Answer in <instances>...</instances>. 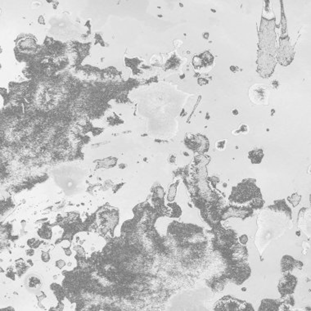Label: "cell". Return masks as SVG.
Wrapping results in <instances>:
<instances>
[{
    "instance_id": "obj_1",
    "label": "cell",
    "mask_w": 311,
    "mask_h": 311,
    "mask_svg": "<svg viewBox=\"0 0 311 311\" xmlns=\"http://www.w3.org/2000/svg\"><path fill=\"white\" fill-rule=\"evenodd\" d=\"M249 96L255 104H268L269 90L262 85H255L250 89Z\"/></svg>"
},
{
    "instance_id": "obj_2",
    "label": "cell",
    "mask_w": 311,
    "mask_h": 311,
    "mask_svg": "<svg viewBox=\"0 0 311 311\" xmlns=\"http://www.w3.org/2000/svg\"><path fill=\"white\" fill-rule=\"evenodd\" d=\"M195 69L200 72H207L212 68L214 63V58L208 51L200 54L199 56L194 57L193 61Z\"/></svg>"
},
{
    "instance_id": "obj_3",
    "label": "cell",
    "mask_w": 311,
    "mask_h": 311,
    "mask_svg": "<svg viewBox=\"0 0 311 311\" xmlns=\"http://www.w3.org/2000/svg\"><path fill=\"white\" fill-rule=\"evenodd\" d=\"M57 264H59V268H62V267H63V265H65V263H64V262H63V261L59 262V263H57Z\"/></svg>"
}]
</instances>
